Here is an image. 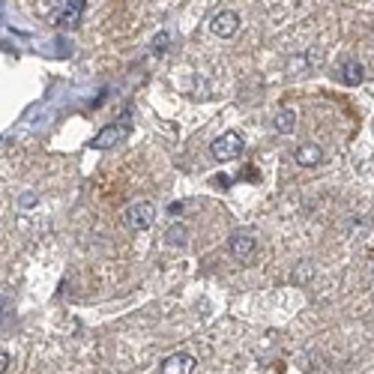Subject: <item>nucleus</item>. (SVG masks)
<instances>
[{"instance_id":"nucleus-15","label":"nucleus","mask_w":374,"mask_h":374,"mask_svg":"<svg viewBox=\"0 0 374 374\" xmlns=\"http://www.w3.org/2000/svg\"><path fill=\"white\" fill-rule=\"evenodd\" d=\"M33 204H36V195H33V192H24V195H21V207H33Z\"/></svg>"},{"instance_id":"nucleus-14","label":"nucleus","mask_w":374,"mask_h":374,"mask_svg":"<svg viewBox=\"0 0 374 374\" xmlns=\"http://www.w3.org/2000/svg\"><path fill=\"white\" fill-rule=\"evenodd\" d=\"M320 60H323V57H320V48L312 45L309 54H305V63H309V66H320Z\"/></svg>"},{"instance_id":"nucleus-1","label":"nucleus","mask_w":374,"mask_h":374,"mask_svg":"<svg viewBox=\"0 0 374 374\" xmlns=\"http://www.w3.org/2000/svg\"><path fill=\"white\" fill-rule=\"evenodd\" d=\"M243 150H246L243 135L234 132V129H228V132H222V135L210 144V156H213L215 162H231V159H239V156H243Z\"/></svg>"},{"instance_id":"nucleus-17","label":"nucleus","mask_w":374,"mask_h":374,"mask_svg":"<svg viewBox=\"0 0 374 374\" xmlns=\"http://www.w3.org/2000/svg\"><path fill=\"white\" fill-rule=\"evenodd\" d=\"M3 312H6V299L0 296V320H3Z\"/></svg>"},{"instance_id":"nucleus-12","label":"nucleus","mask_w":374,"mask_h":374,"mask_svg":"<svg viewBox=\"0 0 374 374\" xmlns=\"http://www.w3.org/2000/svg\"><path fill=\"white\" fill-rule=\"evenodd\" d=\"M294 270H296V272H294V276H290V281H294V285H305V281H309V279L314 276V264H312V261L296 264Z\"/></svg>"},{"instance_id":"nucleus-7","label":"nucleus","mask_w":374,"mask_h":374,"mask_svg":"<svg viewBox=\"0 0 374 374\" xmlns=\"http://www.w3.org/2000/svg\"><path fill=\"white\" fill-rule=\"evenodd\" d=\"M195 365L192 353H174L159 365V374H195Z\"/></svg>"},{"instance_id":"nucleus-2","label":"nucleus","mask_w":374,"mask_h":374,"mask_svg":"<svg viewBox=\"0 0 374 374\" xmlns=\"http://www.w3.org/2000/svg\"><path fill=\"white\" fill-rule=\"evenodd\" d=\"M132 135V126L126 120H120V123H108V126L99 129V135L90 141V150H114V147H120L123 141H126Z\"/></svg>"},{"instance_id":"nucleus-16","label":"nucleus","mask_w":374,"mask_h":374,"mask_svg":"<svg viewBox=\"0 0 374 374\" xmlns=\"http://www.w3.org/2000/svg\"><path fill=\"white\" fill-rule=\"evenodd\" d=\"M6 365H10V353H0V374L6 371Z\"/></svg>"},{"instance_id":"nucleus-10","label":"nucleus","mask_w":374,"mask_h":374,"mask_svg":"<svg viewBox=\"0 0 374 374\" xmlns=\"http://www.w3.org/2000/svg\"><path fill=\"white\" fill-rule=\"evenodd\" d=\"M272 129H276L279 135H290V132L296 129V114L290 111V108H279L276 117H272Z\"/></svg>"},{"instance_id":"nucleus-5","label":"nucleus","mask_w":374,"mask_h":374,"mask_svg":"<svg viewBox=\"0 0 374 374\" xmlns=\"http://www.w3.org/2000/svg\"><path fill=\"white\" fill-rule=\"evenodd\" d=\"M210 30H213V36H219V39H231V36H237V30H239V15L234 10H222V12H215L213 15V21H210Z\"/></svg>"},{"instance_id":"nucleus-4","label":"nucleus","mask_w":374,"mask_h":374,"mask_svg":"<svg viewBox=\"0 0 374 374\" xmlns=\"http://www.w3.org/2000/svg\"><path fill=\"white\" fill-rule=\"evenodd\" d=\"M257 252V239L248 234V231H237V234H231L228 239V255L234 257L237 264H248Z\"/></svg>"},{"instance_id":"nucleus-13","label":"nucleus","mask_w":374,"mask_h":374,"mask_svg":"<svg viewBox=\"0 0 374 374\" xmlns=\"http://www.w3.org/2000/svg\"><path fill=\"white\" fill-rule=\"evenodd\" d=\"M168 45H171V30H162L159 36H153V51L156 54H165L168 51Z\"/></svg>"},{"instance_id":"nucleus-3","label":"nucleus","mask_w":374,"mask_h":374,"mask_svg":"<svg viewBox=\"0 0 374 374\" xmlns=\"http://www.w3.org/2000/svg\"><path fill=\"white\" fill-rule=\"evenodd\" d=\"M123 222H126V228L132 231H147L153 228L156 222V207L150 201H135L126 207V213H123Z\"/></svg>"},{"instance_id":"nucleus-8","label":"nucleus","mask_w":374,"mask_h":374,"mask_svg":"<svg viewBox=\"0 0 374 374\" xmlns=\"http://www.w3.org/2000/svg\"><path fill=\"white\" fill-rule=\"evenodd\" d=\"M294 162L303 165V168H314V165L323 162V147L314 144V141H305V144H299L294 150Z\"/></svg>"},{"instance_id":"nucleus-18","label":"nucleus","mask_w":374,"mask_h":374,"mask_svg":"<svg viewBox=\"0 0 374 374\" xmlns=\"http://www.w3.org/2000/svg\"><path fill=\"white\" fill-rule=\"evenodd\" d=\"M371 129H374V126H371Z\"/></svg>"},{"instance_id":"nucleus-6","label":"nucleus","mask_w":374,"mask_h":374,"mask_svg":"<svg viewBox=\"0 0 374 374\" xmlns=\"http://www.w3.org/2000/svg\"><path fill=\"white\" fill-rule=\"evenodd\" d=\"M84 10H87L84 0H66L54 15V24L57 27H75V24L81 21V15H84Z\"/></svg>"},{"instance_id":"nucleus-9","label":"nucleus","mask_w":374,"mask_h":374,"mask_svg":"<svg viewBox=\"0 0 374 374\" xmlns=\"http://www.w3.org/2000/svg\"><path fill=\"white\" fill-rule=\"evenodd\" d=\"M342 81L344 84H351V87H356V84H362L365 81V69H362V60L360 57H351V60H344L342 63Z\"/></svg>"},{"instance_id":"nucleus-11","label":"nucleus","mask_w":374,"mask_h":374,"mask_svg":"<svg viewBox=\"0 0 374 374\" xmlns=\"http://www.w3.org/2000/svg\"><path fill=\"white\" fill-rule=\"evenodd\" d=\"M165 243L174 246V248H183L189 243V228L183 222H174L171 228H168V234H165Z\"/></svg>"}]
</instances>
